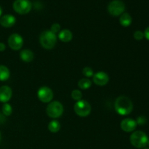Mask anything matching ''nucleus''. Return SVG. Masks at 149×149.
<instances>
[{
    "label": "nucleus",
    "instance_id": "1",
    "mask_svg": "<svg viewBox=\"0 0 149 149\" xmlns=\"http://www.w3.org/2000/svg\"><path fill=\"white\" fill-rule=\"evenodd\" d=\"M114 109L118 114L127 116L133 110V103L128 97L120 95L115 100Z\"/></svg>",
    "mask_w": 149,
    "mask_h": 149
},
{
    "label": "nucleus",
    "instance_id": "2",
    "mask_svg": "<svg viewBox=\"0 0 149 149\" xmlns=\"http://www.w3.org/2000/svg\"><path fill=\"white\" fill-rule=\"evenodd\" d=\"M57 35L52 33L50 30H45L41 33L39 36V43L45 49H52L55 47L57 43Z\"/></svg>",
    "mask_w": 149,
    "mask_h": 149
},
{
    "label": "nucleus",
    "instance_id": "3",
    "mask_svg": "<svg viewBox=\"0 0 149 149\" xmlns=\"http://www.w3.org/2000/svg\"><path fill=\"white\" fill-rule=\"evenodd\" d=\"M130 143L134 147L138 148H145L148 143V138L146 134L141 130L135 131L130 135Z\"/></svg>",
    "mask_w": 149,
    "mask_h": 149
},
{
    "label": "nucleus",
    "instance_id": "4",
    "mask_svg": "<svg viewBox=\"0 0 149 149\" xmlns=\"http://www.w3.org/2000/svg\"><path fill=\"white\" fill-rule=\"evenodd\" d=\"M64 111V108L62 103L59 101H51L48 103L46 109V113L49 118L58 119L61 117Z\"/></svg>",
    "mask_w": 149,
    "mask_h": 149
},
{
    "label": "nucleus",
    "instance_id": "5",
    "mask_svg": "<svg viewBox=\"0 0 149 149\" xmlns=\"http://www.w3.org/2000/svg\"><path fill=\"white\" fill-rule=\"evenodd\" d=\"M74 112L80 117H87L92 111V106L88 101L85 100H80L77 101L74 106Z\"/></svg>",
    "mask_w": 149,
    "mask_h": 149
},
{
    "label": "nucleus",
    "instance_id": "6",
    "mask_svg": "<svg viewBox=\"0 0 149 149\" xmlns=\"http://www.w3.org/2000/svg\"><path fill=\"white\" fill-rule=\"evenodd\" d=\"M15 12L20 15H26L32 9V3L30 0H15L13 4Z\"/></svg>",
    "mask_w": 149,
    "mask_h": 149
},
{
    "label": "nucleus",
    "instance_id": "7",
    "mask_svg": "<svg viewBox=\"0 0 149 149\" xmlns=\"http://www.w3.org/2000/svg\"><path fill=\"white\" fill-rule=\"evenodd\" d=\"M125 11V4L121 0H113L108 5V12L114 17H118Z\"/></svg>",
    "mask_w": 149,
    "mask_h": 149
},
{
    "label": "nucleus",
    "instance_id": "8",
    "mask_svg": "<svg viewBox=\"0 0 149 149\" xmlns=\"http://www.w3.org/2000/svg\"><path fill=\"white\" fill-rule=\"evenodd\" d=\"M37 97L41 102L44 103H49L52 100L54 94L51 88L47 86L41 87L37 91Z\"/></svg>",
    "mask_w": 149,
    "mask_h": 149
},
{
    "label": "nucleus",
    "instance_id": "9",
    "mask_svg": "<svg viewBox=\"0 0 149 149\" xmlns=\"http://www.w3.org/2000/svg\"><path fill=\"white\" fill-rule=\"evenodd\" d=\"M8 45L13 50H20L23 45V39L20 34L14 33L8 38Z\"/></svg>",
    "mask_w": 149,
    "mask_h": 149
},
{
    "label": "nucleus",
    "instance_id": "10",
    "mask_svg": "<svg viewBox=\"0 0 149 149\" xmlns=\"http://www.w3.org/2000/svg\"><path fill=\"white\" fill-rule=\"evenodd\" d=\"M109 76L107 73L104 71H98V72L94 74L93 77V81L96 85L103 87L109 83Z\"/></svg>",
    "mask_w": 149,
    "mask_h": 149
},
{
    "label": "nucleus",
    "instance_id": "11",
    "mask_svg": "<svg viewBox=\"0 0 149 149\" xmlns=\"http://www.w3.org/2000/svg\"><path fill=\"white\" fill-rule=\"evenodd\" d=\"M138 124L136 121L131 118H126L121 122L120 127L124 132H132L135 130Z\"/></svg>",
    "mask_w": 149,
    "mask_h": 149
},
{
    "label": "nucleus",
    "instance_id": "12",
    "mask_svg": "<svg viewBox=\"0 0 149 149\" xmlns=\"http://www.w3.org/2000/svg\"><path fill=\"white\" fill-rule=\"evenodd\" d=\"M13 90L9 86L4 85L0 87V102L6 103L11 99Z\"/></svg>",
    "mask_w": 149,
    "mask_h": 149
},
{
    "label": "nucleus",
    "instance_id": "13",
    "mask_svg": "<svg viewBox=\"0 0 149 149\" xmlns=\"http://www.w3.org/2000/svg\"><path fill=\"white\" fill-rule=\"evenodd\" d=\"M16 23V18L13 15H5L0 18V24L4 28H10Z\"/></svg>",
    "mask_w": 149,
    "mask_h": 149
},
{
    "label": "nucleus",
    "instance_id": "14",
    "mask_svg": "<svg viewBox=\"0 0 149 149\" xmlns=\"http://www.w3.org/2000/svg\"><path fill=\"white\" fill-rule=\"evenodd\" d=\"M58 38L63 42H69L72 40L73 39V33L68 29H63L62 31L58 33Z\"/></svg>",
    "mask_w": 149,
    "mask_h": 149
},
{
    "label": "nucleus",
    "instance_id": "15",
    "mask_svg": "<svg viewBox=\"0 0 149 149\" xmlns=\"http://www.w3.org/2000/svg\"><path fill=\"white\" fill-rule=\"evenodd\" d=\"M20 58L23 62L31 63L34 58V54L31 49H23L20 52Z\"/></svg>",
    "mask_w": 149,
    "mask_h": 149
},
{
    "label": "nucleus",
    "instance_id": "16",
    "mask_svg": "<svg viewBox=\"0 0 149 149\" xmlns=\"http://www.w3.org/2000/svg\"><path fill=\"white\" fill-rule=\"evenodd\" d=\"M132 22V16L127 13H124L123 14L121 15L119 17V23L124 27H128L131 25Z\"/></svg>",
    "mask_w": 149,
    "mask_h": 149
},
{
    "label": "nucleus",
    "instance_id": "17",
    "mask_svg": "<svg viewBox=\"0 0 149 149\" xmlns=\"http://www.w3.org/2000/svg\"><path fill=\"white\" fill-rule=\"evenodd\" d=\"M10 77V71L7 66L0 65V81H5Z\"/></svg>",
    "mask_w": 149,
    "mask_h": 149
},
{
    "label": "nucleus",
    "instance_id": "18",
    "mask_svg": "<svg viewBox=\"0 0 149 149\" xmlns=\"http://www.w3.org/2000/svg\"><path fill=\"white\" fill-rule=\"evenodd\" d=\"M61 127V123L58 121L55 120V119L51 121L49 125H48V130L52 133H57L58 132H59Z\"/></svg>",
    "mask_w": 149,
    "mask_h": 149
},
{
    "label": "nucleus",
    "instance_id": "19",
    "mask_svg": "<svg viewBox=\"0 0 149 149\" xmlns=\"http://www.w3.org/2000/svg\"><path fill=\"white\" fill-rule=\"evenodd\" d=\"M92 86V81L88 78L81 79L78 81V87L81 90H87Z\"/></svg>",
    "mask_w": 149,
    "mask_h": 149
},
{
    "label": "nucleus",
    "instance_id": "20",
    "mask_svg": "<svg viewBox=\"0 0 149 149\" xmlns=\"http://www.w3.org/2000/svg\"><path fill=\"white\" fill-rule=\"evenodd\" d=\"M2 112L4 113V115H5L6 116H9L12 114L13 113V108H12L11 105L9 104V103H4L2 106Z\"/></svg>",
    "mask_w": 149,
    "mask_h": 149
},
{
    "label": "nucleus",
    "instance_id": "21",
    "mask_svg": "<svg viewBox=\"0 0 149 149\" xmlns=\"http://www.w3.org/2000/svg\"><path fill=\"white\" fill-rule=\"evenodd\" d=\"M71 97H72L73 100L79 101L82 98V93L79 90H74L71 93Z\"/></svg>",
    "mask_w": 149,
    "mask_h": 149
},
{
    "label": "nucleus",
    "instance_id": "22",
    "mask_svg": "<svg viewBox=\"0 0 149 149\" xmlns=\"http://www.w3.org/2000/svg\"><path fill=\"white\" fill-rule=\"evenodd\" d=\"M82 74L86 78H90V77H93L94 75V72H93V68H90V67H84L82 70Z\"/></svg>",
    "mask_w": 149,
    "mask_h": 149
},
{
    "label": "nucleus",
    "instance_id": "23",
    "mask_svg": "<svg viewBox=\"0 0 149 149\" xmlns=\"http://www.w3.org/2000/svg\"><path fill=\"white\" fill-rule=\"evenodd\" d=\"M61 25L58 23H53L52 26H51L50 31L52 32V33H54L56 34V33H59V32L61 31Z\"/></svg>",
    "mask_w": 149,
    "mask_h": 149
},
{
    "label": "nucleus",
    "instance_id": "24",
    "mask_svg": "<svg viewBox=\"0 0 149 149\" xmlns=\"http://www.w3.org/2000/svg\"><path fill=\"white\" fill-rule=\"evenodd\" d=\"M133 36L135 40L141 41L144 38V33L143 31H136L134 33Z\"/></svg>",
    "mask_w": 149,
    "mask_h": 149
},
{
    "label": "nucleus",
    "instance_id": "25",
    "mask_svg": "<svg viewBox=\"0 0 149 149\" xmlns=\"http://www.w3.org/2000/svg\"><path fill=\"white\" fill-rule=\"evenodd\" d=\"M136 121L137 124L140 125H145L146 123V118L143 116H141L137 119Z\"/></svg>",
    "mask_w": 149,
    "mask_h": 149
},
{
    "label": "nucleus",
    "instance_id": "26",
    "mask_svg": "<svg viewBox=\"0 0 149 149\" xmlns=\"http://www.w3.org/2000/svg\"><path fill=\"white\" fill-rule=\"evenodd\" d=\"M144 33V37L147 39V40L149 41V26L148 28H146L145 30Z\"/></svg>",
    "mask_w": 149,
    "mask_h": 149
},
{
    "label": "nucleus",
    "instance_id": "27",
    "mask_svg": "<svg viewBox=\"0 0 149 149\" xmlns=\"http://www.w3.org/2000/svg\"><path fill=\"white\" fill-rule=\"evenodd\" d=\"M6 49V46L4 43L0 42V52H4Z\"/></svg>",
    "mask_w": 149,
    "mask_h": 149
},
{
    "label": "nucleus",
    "instance_id": "28",
    "mask_svg": "<svg viewBox=\"0 0 149 149\" xmlns=\"http://www.w3.org/2000/svg\"><path fill=\"white\" fill-rule=\"evenodd\" d=\"M1 14H2V9H1V7H0V17H1Z\"/></svg>",
    "mask_w": 149,
    "mask_h": 149
},
{
    "label": "nucleus",
    "instance_id": "29",
    "mask_svg": "<svg viewBox=\"0 0 149 149\" xmlns=\"http://www.w3.org/2000/svg\"><path fill=\"white\" fill-rule=\"evenodd\" d=\"M147 145H148V146H149V139H148V143H147Z\"/></svg>",
    "mask_w": 149,
    "mask_h": 149
},
{
    "label": "nucleus",
    "instance_id": "30",
    "mask_svg": "<svg viewBox=\"0 0 149 149\" xmlns=\"http://www.w3.org/2000/svg\"><path fill=\"white\" fill-rule=\"evenodd\" d=\"M0 139H1V133H0Z\"/></svg>",
    "mask_w": 149,
    "mask_h": 149
},
{
    "label": "nucleus",
    "instance_id": "31",
    "mask_svg": "<svg viewBox=\"0 0 149 149\" xmlns=\"http://www.w3.org/2000/svg\"><path fill=\"white\" fill-rule=\"evenodd\" d=\"M144 149H149V148H144Z\"/></svg>",
    "mask_w": 149,
    "mask_h": 149
}]
</instances>
